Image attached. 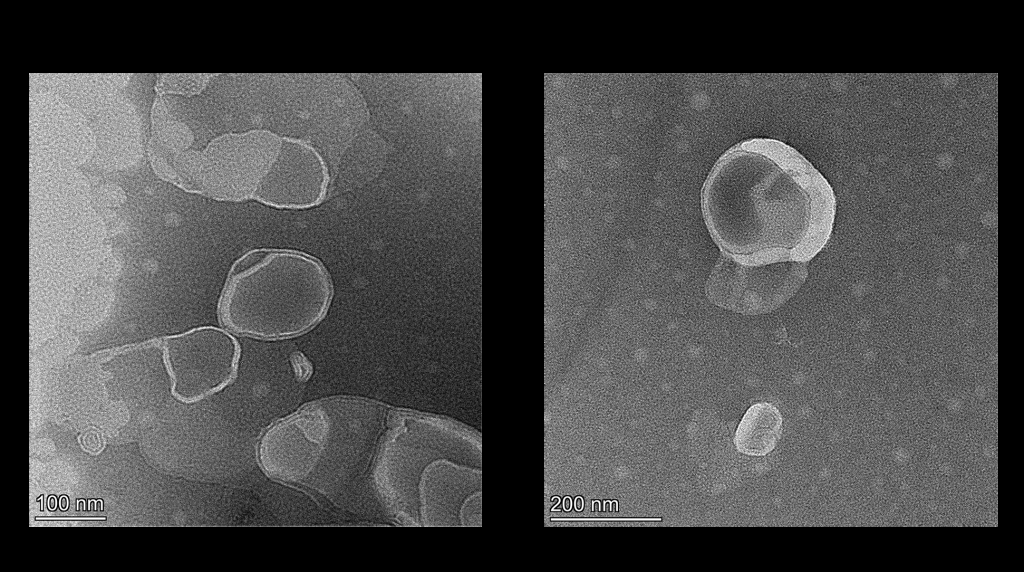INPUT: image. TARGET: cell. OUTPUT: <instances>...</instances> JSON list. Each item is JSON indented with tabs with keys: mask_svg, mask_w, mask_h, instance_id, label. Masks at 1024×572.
<instances>
[{
	"mask_svg": "<svg viewBox=\"0 0 1024 572\" xmlns=\"http://www.w3.org/2000/svg\"><path fill=\"white\" fill-rule=\"evenodd\" d=\"M279 151L280 142L267 133L227 138L211 149L185 187L217 199H246L255 195Z\"/></svg>",
	"mask_w": 1024,
	"mask_h": 572,
	"instance_id": "cell-4",
	"label": "cell"
},
{
	"mask_svg": "<svg viewBox=\"0 0 1024 572\" xmlns=\"http://www.w3.org/2000/svg\"><path fill=\"white\" fill-rule=\"evenodd\" d=\"M581 501H582L581 498H577V503L575 502V507L577 509H579V510L582 508V502Z\"/></svg>",
	"mask_w": 1024,
	"mask_h": 572,
	"instance_id": "cell-9",
	"label": "cell"
},
{
	"mask_svg": "<svg viewBox=\"0 0 1024 572\" xmlns=\"http://www.w3.org/2000/svg\"><path fill=\"white\" fill-rule=\"evenodd\" d=\"M386 410L358 399H327L264 436L260 462L274 479L339 501L364 485L384 442Z\"/></svg>",
	"mask_w": 1024,
	"mask_h": 572,
	"instance_id": "cell-2",
	"label": "cell"
},
{
	"mask_svg": "<svg viewBox=\"0 0 1024 572\" xmlns=\"http://www.w3.org/2000/svg\"><path fill=\"white\" fill-rule=\"evenodd\" d=\"M332 285L313 257L264 249L233 266L219 300V318L229 330L277 339L305 333L324 317Z\"/></svg>",
	"mask_w": 1024,
	"mask_h": 572,
	"instance_id": "cell-3",
	"label": "cell"
},
{
	"mask_svg": "<svg viewBox=\"0 0 1024 572\" xmlns=\"http://www.w3.org/2000/svg\"><path fill=\"white\" fill-rule=\"evenodd\" d=\"M295 367L298 370V375L305 379L309 375V365L306 360L300 356L295 357Z\"/></svg>",
	"mask_w": 1024,
	"mask_h": 572,
	"instance_id": "cell-8",
	"label": "cell"
},
{
	"mask_svg": "<svg viewBox=\"0 0 1024 572\" xmlns=\"http://www.w3.org/2000/svg\"><path fill=\"white\" fill-rule=\"evenodd\" d=\"M164 349L176 391L192 399L225 385L233 376L238 359L234 339L211 327L172 336L166 340Z\"/></svg>",
	"mask_w": 1024,
	"mask_h": 572,
	"instance_id": "cell-5",
	"label": "cell"
},
{
	"mask_svg": "<svg viewBox=\"0 0 1024 572\" xmlns=\"http://www.w3.org/2000/svg\"><path fill=\"white\" fill-rule=\"evenodd\" d=\"M700 205L722 255L747 266L809 261L827 243L836 213L823 175L795 148L766 137L718 157Z\"/></svg>",
	"mask_w": 1024,
	"mask_h": 572,
	"instance_id": "cell-1",
	"label": "cell"
},
{
	"mask_svg": "<svg viewBox=\"0 0 1024 572\" xmlns=\"http://www.w3.org/2000/svg\"><path fill=\"white\" fill-rule=\"evenodd\" d=\"M565 508H566L567 510H569V509H570V499H569V498H566V499H565Z\"/></svg>",
	"mask_w": 1024,
	"mask_h": 572,
	"instance_id": "cell-10",
	"label": "cell"
},
{
	"mask_svg": "<svg viewBox=\"0 0 1024 572\" xmlns=\"http://www.w3.org/2000/svg\"><path fill=\"white\" fill-rule=\"evenodd\" d=\"M782 432L780 411L772 404L752 405L737 427L734 444L737 450L750 456H763L771 452Z\"/></svg>",
	"mask_w": 1024,
	"mask_h": 572,
	"instance_id": "cell-7",
	"label": "cell"
},
{
	"mask_svg": "<svg viewBox=\"0 0 1024 572\" xmlns=\"http://www.w3.org/2000/svg\"><path fill=\"white\" fill-rule=\"evenodd\" d=\"M326 174L319 159L309 150L290 146L280 149L262 179L255 196L278 207H307L323 196Z\"/></svg>",
	"mask_w": 1024,
	"mask_h": 572,
	"instance_id": "cell-6",
	"label": "cell"
}]
</instances>
